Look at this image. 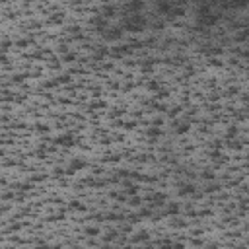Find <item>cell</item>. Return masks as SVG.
<instances>
[{
    "label": "cell",
    "mask_w": 249,
    "mask_h": 249,
    "mask_svg": "<svg viewBox=\"0 0 249 249\" xmlns=\"http://www.w3.org/2000/svg\"><path fill=\"white\" fill-rule=\"evenodd\" d=\"M148 88H150V90H158V84L156 82H150V86H148Z\"/></svg>",
    "instance_id": "9a60e30c"
},
{
    "label": "cell",
    "mask_w": 249,
    "mask_h": 249,
    "mask_svg": "<svg viewBox=\"0 0 249 249\" xmlns=\"http://www.w3.org/2000/svg\"><path fill=\"white\" fill-rule=\"evenodd\" d=\"M59 144H62V146H74V138L70 134H64V136H60L59 138Z\"/></svg>",
    "instance_id": "277c9868"
},
{
    "label": "cell",
    "mask_w": 249,
    "mask_h": 249,
    "mask_svg": "<svg viewBox=\"0 0 249 249\" xmlns=\"http://www.w3.org/2000/svg\"><path fill=\"white\" fill-rule=\"evenodd\" d=\"M84 166H86V162H84V160H72L70 167H68V173H74L76 169H82Z\"/></svg>",
    "instance_id": "7a4b0ae2"
},
{
    "label": "cell",
    "mask_w": 249,
    "mask_h": 249,
    "mask_svg": "<svg viewBox=\"0 0 249 249\" xmlns=\"http://www.w3.org/2000/svg\"><path fill=\"white\" fill-rule=\"evenodd\" d=\"M230 146H232V148H240V142H234V140H232V142H230Z\"/></svg>",
    "instance_id": "2e32d148"
},
{
    "label": "cell",
    "mask_w": 249,
    "mask_h": 249,
    "mask_svg": "<svg viewBox=\"0 0 249 249\" xmlns=\"http://www.w3.org/2000/svg\"><path fill=\"white\" fill-rule=\"evenodd\" d=\"M236 132H237L236 126H230V129H228V136H236Z\"/></svg>",
    "instance_id": "8fae6325"
},
{
    "label": "cell",
    "mask_w": 249,
    "mask_h": 249,
    "mask_svg": "<svg viewBox=\"0 0 249 249\" xmlns=\"http://www.w3.org/2000/svg\"><path fill=\"white\" fill-rule=\"evenodd\" d=\"M134 240L136 241H144V240H148V234H146V232H140L138 236H134Z\"/></svg>",
    "instance_id": "9c48e42d"
},
{
    "label": "cell",
    "mask_w": 249,
    "mask_h": 249,
    "mask_svg": "<svg viewBox=\"0 0 249 249\" xmlns=\"http://www.w3.org/2000/svg\"><path fill=\"white\" fill-rule=\"evenodd\" d=\"M72 208H78V210H84V204H80V203H72Z\"/></svg>",
    "instance_id": "4fadbf2b"
},
{
    "label": "cell",
    "mask_w": 249,
    "mask_h": 249,
    "mask_svg": "<svg viewBox=\"0 0 249 249\" xmlns=\"http://www.w3.org/2000/svg\"><path fill=\"white\" fill-rule=\"evenodd\" d=\"M167 212H169V214H177V212H179V204H175V203L169 204V206H167Z\"/></svg>",
    "instance_id": "52a82bcc"
},
{
    "label": "cell",
    "mask_w": 249,
    "mask_h": 249,
    "mask_svg": "<svg viewBox=\"0 0 249 249\" xmlns=\"http://www.w3.org/2000/svg\"><path fill=\"white\" fill-rule=\"evenodd\" d=\"M39 249H49V247H47V245H39Z\"/></svg>",
    "instance_id": "e0dca14e"
},
{
    "label": "cell",
    "mask_w": 249,
    "mask_h": 249,
    "mask_svg": "<svg viewBox=\"0 0 249 249\" xmlns=\"http://www.w3.org/2000/svg\"><path fill=\"white\" fill-rule=\"evenodd\" d=\"M177 126H175V132L177 134H183V132H187L189 130V125L187 123H175Z\"/></svg>",
    "instance_id": "5b68a950"
},
{
    "label": "cell",
    "mask_w": 249,
    "mask_h": 249,
    "mask_svg": "<svg viewBox=\"0 0 249 249\" xmlns=\"http://www.w3.org/2000/svg\"><path fill=\"white\" fill-rule=\"evenodd\" d=\"M218 22V16H199V24L203 25H212Z\"/></svg>",
    "instance_id": "6da1fadb"
},
{
    "label": "cell",
    "mask_w": 249,
    "mask_h": 249,
    "mask_svg": "<svg viewBox=\"0 0 249 249\" xmlns=\"http://www.w3.org/2000/svg\"><path fill=\"white\" fill-rule=\"evenodd\" d=\"M203 177H204V179H214V173H212V171H204Z\"/></svg>",
    "instance_id": "7c38bea8"
},
{
    "label": "cell",
    "mask_w": 249,
    "mask_h": 249,
    "mask_svg": "<svg viewBox=\"0 0 249 249\" xmlns=\"http://www.w3.org/2000/svg\"><path fill=\"white\" fill-rule=\"evenodd\" d=\"M88 234L90 236H95V234H97V228H88Z\"/></svg>",
    "instance_id": "5bb4252c"
},
{
    "label": "cell",
    "mask_w": 249,
    "mask_h": 249,
    "mask_svg": "<svg viewBox=\"0 0 249 249\" xmlns=\"http://www.w3.org/2000/svg\"><path fill=\"white\" fill-rule=\"evenodd\" d=\"M152 200H154L156 204H162V200H163V195H162V193H158V195H154V197H152Z\"/></svg>",
    "instance_id": "30bf717a"
},
{
    "label": "cell",
    "mask_w": 249,
    "mask_h": 249,
    "mask_svg": "<svg viewBox=\"0 0 249 249\" xmlns=\"http://www.w3.org/2000/svg\"><path fill=\"white\" fill-rule=\"evenodd\" d=\"M160 134V129H158V126H152V129H148V136H152V138H154V136H158Z\"/></svg>",
    "instance_id": "ba28073f"
},
{
    "label": "cell",
    "mask_w": 249,
    "mask_h": 249,
    "mask_svg": "<svg viewBox=\"0 0 249 249\" xmlns=\"http://www.w3.org/2000/svg\"><path fill=\"white\" fill-rule=\"evenodd\" d=\"M179 193H181V195H193V193H195V185H193V183L181 185V189H179Z\"/></svg>",
    "instance_id": "3957f363"
},
{
    "label": "cell",
    "mask_w": 249,
    "mask_h": 249,
    "mask_svg": "<svg viewBox=\"0 0 249 249\" xmlns=\"http://www.w3.org/2000/svg\"><path fill=\"white\" fill-rule=\"evenodd\" d=\"M125 187H126V193H129V195H136V193H138V189H136L134 185H130V183H125Z\"/></svg>",
    "instance_id": "8992f818"
}]
</instances>
